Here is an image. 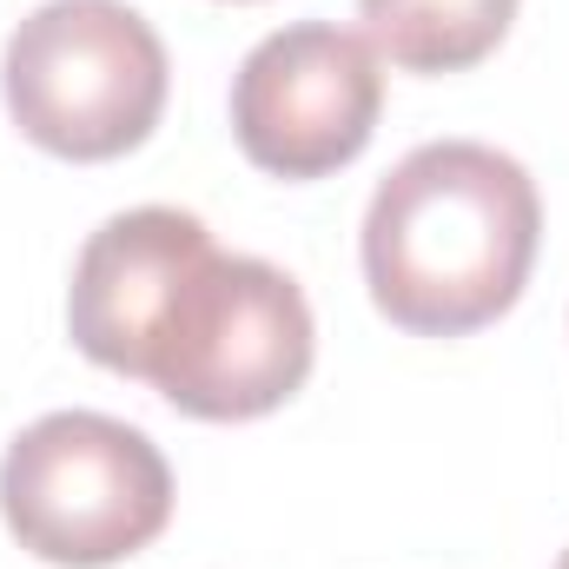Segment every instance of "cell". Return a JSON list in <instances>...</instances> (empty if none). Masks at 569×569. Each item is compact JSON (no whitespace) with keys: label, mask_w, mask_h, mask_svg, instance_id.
Returning a JSON list of instances; mask_svg holds the SVG:
<instances>
[{"label":"cell","mask_w":569,"mask_h":569,"mask_svg":"<svg viewBox=\"0 0 569 569\" xmlns=\"http://www.w3.org/2000/svg\"><path fill=\"white\" fill-rule=\"evenodd\" d=\"M537 179L483 140H430L391 166L365 212L371 305L411 338L497 325L537 266Z\"/></svg>","instance_id":"6da1fadb"},{"label":"cell","mask_w":569,"mask_h":569,"mask_svg":"<svg viewBox=\"0 0 569 569\" xmlns=\"http://www.w3.org/2000/svg\"><path fill=\"white\" fill-rule=\"evenodd\" d=\"M311 305L291 272L239 252H206L172 284L140 378L186 418L246 425L279 411L311 378Z\"/></svg>","instance_id":"7a4b0ae2"},{"label":"cell","mask_w":569,"mask_h":569,"mask_svg":"<svg viewBox=\"0 0 569 569\" xmlns=\"http://www.w3.org/2000/svg\"><path fill=\"white\" fill-rule=\"evenodd\" d=\"M166 47L127 0H47L0 60L7 113L53 159H120L166 113Z\"/></svg>","instance_id":"3957f363"},{"label":"cell","mask_w":569,"mask_h":569,"mask_svg":"<svg viewBox=\"0 0 569 569\" xmlns=\"http://www.w3.org/2000/svg\"><path fill=\"white\" fill-rule=\"evenodd\" d=\"M0 517L40 563L107 569L166 530L172 470L146 430L100 411H53L7 443Z\"/></svg>","instance_id":"277c9868"},{"label":"cell","mask_w":569,"mask_h":569,"mask_svg":"<svg viewBox=\"0 0 569 569\" xmlns=\"http://www.w3.org/2000/svg\"><path fill=\"white\" fill-rule=\"evenodd\" d=\"M385 113V67L365 33L298 20L266 33L232 80L239 152L272 179H325L351 166Z\"/></svg>","instance_id":"5b68a950"},{"label":"cell","mask_w":569,"mask_h":569,"mask_svg":"<svg viewBox=\"0 0 569 569\" xmlns=\"http://www.w3.org/2000/svg\"><path fill=\"white\" fill-rule=\"evenodd\" d=\"M206 252H212V232L179 206L113 212L73 259V291H67L73 345L93 365H107L120 378H140L152 325H159L172 284Z\"/></svg>","instance_id":"8992f818"},{"label":"cell","mask_w":569,"mask_h":569,"mask_svg":"<svg viewBox=\"0 0 569 569\" xmlns=\"http://www.w3.org/2000/svg\"><path fill=\"white\" fill-rule=\"evenodd\" d=\"M371 47L405 73H463L490 60L517 20V0H358Z\"/></svg>","instance_id":"52a82bcc"},{"label":"cell","mask_w":569,"mask_h":569,"mask_svg":"<svg viewBox=\"0 0 569 569\" xmlns=\"http://www.w3.org/2000/svg\"><path fill=\"white\" fill-rule=\"evenodd\" d=\"M557 569H569V550H563V557H557Z\"/></svg>","instance_id":"ba28073f"}]
</instances>
